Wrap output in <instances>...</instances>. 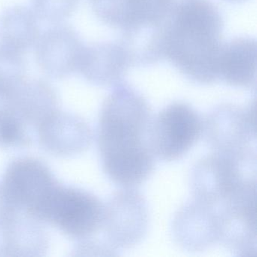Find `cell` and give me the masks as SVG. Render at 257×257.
<instances>
[{
  "mask_svg": "<svg viewBox=\"0 0 257 257\" xmlns=\"http://www.w3.org/2000/svg\"><path fill=\"white\" fill-rule=\"evenodd\" d=\"M100 115L99 150L103 171L115 184L135 188L153 174L150 144L153 115L146 99L127 84H115Z\"/></svg>",
  "mask_w": 257,
  "mask_h": 257,
  "instance_id": "obj_1",
  "label": "cell"
},
{
  "mask_svg": "<svg viewBox=\"0 0 257 257\" xmlns=\"http://www.w3.org/2000/svg\"><path fill=\"white\" fill-rule=\"evenodd\" d=\"M223 22L218 9L207 0L177 4L167 27L165 57L197 83H213L222 45Z\"/></svg>",
  "mask_w": 257,
  "mask_h": 257,
  "instance_id": "obj_2",
  "label": "cell"
},
{
  "mask_svg": "<svg viewBox=\"0 0 257 257\" xmlns=\"http://www.w3.org/2000/svg\"><path fill=\"white\" fill-rule=\"evenodd\" d=\"M255 150L241 153L215 152L192 168L190 187L194 199L216 208L249 182L255 180Z\"/></svg>",
  "mask_w": 257,
  "mask_h": 257,
  "instance_id": "obj_3",
  "label": "cell"
},
{
  "mask_svg": "<svg viewBox=\"0 0 257 257\" xmlns=\"http://www.w3.org/2000/svg\"><path fill=\"white\" fill-rule=\"evenodd\" d=\"M204 132V121L190 105L174 102L153 117L150 144L156 159L178 160L198 142Z\"/></svg>",
  "mask_w": 257,
  "mask_h": 257,
  "instance_id": "obj_4",
  "label": "cell"
},
{
  "mask_svg": "<svg viewBox=\"0 0 257 257\" xmlns=\"http://www.w3.org/2000/svg\"><path fill=\"white\" fill-rule=\"evenodd\" d=\"M104 210L100 200L88 192L55 187L35 213L66 232L83 237L103 225Z\"/></svg>",
  "mask_w": 257,
  "mask_h": 257,
  "instance_id": "obj_5",
  "label": "cell"
},
{
  "mask_svg": "<svg viewBox=\"0 0 257 257\" xmlns=\"http://www.w3.org/2000/svg\"><path fill=\"white\" fill-rule=\"evenodd\" d=\"M219 243L239 256L256 253L255 180L216 208Z\"/></svg>",
  "mask_w": 257,
  "mask_h": 257,
  "instance_id": "obj_6",
  "label": "cell"
},
{
  "mask_svg": "<svg viewBox=\"0 0 257 257\" xmlns=\"http://www.w3.org/2000/svg\"><path fill=\"white\" fill-rule=\"evenodd\" d=\"M103 224L113 250L138 244L149 228L148 206L142 194L135 188L115 192L105 207Z\"/></svg>",
  "mask_w": 257,
  "mask_h": 257,
  "instance_id": "obj_7",
  "label": "cell"
},
{
  "mask_svg": "<svg viewBox=\"0 0 257 257\" xmlns=\"http://www.w3.org/2000/svg\"><path fill=\"white\" fill-rule=\"evenodd\" d=\"M255 102L246 108L225 103L214 108L204 121L206 141L218 153H241L255 139Z\"/></svg>",
  "mask_w": 257,
  "mask_h": 257,
  "instance_id": "obj_8",
  "label": "cell"
},
{
  "mask_svg": "<svg viewBox=\"0 0 257 257\" xmlns=\"http://www.w3.org/2000/svg\"><path fill=\"white\" fill-rule=\"evenodd\" d=\"M85 46L71 27L58 24L40 34L35 44L37 64L46 74L67 76L79 70Z\"/></svg>",
  "mask_w": 257,
  "mask_h": 257,
  "instance_id": "obj_9",
  "label": "cell"
},
{
  "mask_svg": "<svg viewBox=\"0 0 257 257\" xmlns=\"http://www.w3.org/2000/svg\"><path fill=\"white\" fill-rule=\"evenodd\" d=\"M174 241L189 252H201L219 243L216 209L197 200L184 204L172 224Z\"/></svg>",
  "mask_w": 257,
  "mask_h": 257,
  "instance_id": "obj_10",
  "label": "cell"
},
{
  "mask_svg": "<svg viewBox=\"0 0 257 257\" xmlns=\"http://www.w3.org/2000/svg\"><path fill=\"white\" fill-rule=\"evenodd\" d=\"M92 4L100 20L124 31L138 24L162 22L171 12L174 0H92Z\"/></svg>",
  "mask_w": 257,
  "mask_h": 257,
  "instance_id": "obj_11",
  "label": "cell"
},
{
  "mask_svg": "<svg viewBox=\"0 0 257 257\" xmlns=\"http://www.w3.org/2000/svg\"><path fill=\"white\" fill-rule=\"evenodd\" d=\"M131 64L121 43H97L85 46L78 71L97 85H112L121 82Z\"/></svg>",
  "mask_w": 257,
  "mask_h": 257,
  "instance_id": "obj_12",
  "label": "cell"
},
{
  "mask_svg": "<svg viewBox=\"0 0 257 257\" xmlns=\"http://www.w3.org/2000/svg\"><path fill=\"white\" fill-rule=\"evenodd\" d=\"M9 196L35 213L56 186L50 174L40 164L25 161L10 168L6 178Z\"/></svg>",
  "mask_w": 257,
  "mask_h": 257,
  "instance_id": "obj_13",
  "label": "cell"
},
{
  "mask_svg": "<svg viewBox=\"0 0 257 257\" xmlns=\"http://www.w3.org/2000/svg\"><path fill=\"white\" fill-rule=\"evenodd\" d=\"M218 76L231 86L249 88L256 82V42L239 37L222 45Z\"/></svg>",
  "mask_w": 257,
  "mask_h": 257,
  "instance_id": "obj_14",
  "label": "cell"
},
{
  "mask_svg": "<svg viewBox=\"0 0 257 257\" xmlns=\"http://www.w3.org/2000/svg\"><path fill=\"white\" fill-rule=\"evenodd\" d=\"M169 19L162 23L139 24L123 31L121 44L132 64H153L165 57V37Z\"/></svg>",
  "mask_w": 257,
  "mask_h": 257,
  "instance_id": "obj_15",
  "label": "cell"
},
{
  "mask_svg": "<svg viewBox=\"0 0 257 257\" xmlns=\"http://www.w3.org/2000/svg\"><path fill=\"white\" fill-rule=\"evenodd\" d=\"M37 19L34 12L25 7L6 10L0 16V43L24 54L40 37Z\"/></svg>",
  "mask_w": 257,
  "mask_h": 257,
  "instance_id": "obj_16",
  "label": "cell"
},
{
  "mask_svg": "<svg viewBox=\"0 0 257 257\" xmlns=\"http://www.w3.org/2000/svg\"><path fill=\"white\" fill-rule=\"evenodd\" d=\"M26 70L23 54L0 43V91L21 83Z\"/></svg>",
  "mask_w": 257,
  "mask_h": 257,
  "instance_id": "obj_17",
  "label": "cell"
},
{
  "mask_svg": "<svg viewBox=\"0 0 257 257\" xmlns=\"http://www.w3.org/2000/svg\"><path fill=\"white\" fill-rule=\"evenodd\" d=\"M79 0H32L33 12L39 19L58 23L76 10Z\"/></svg>",
  "mask_w": 257,
  "mask_h": 257,
  "instance_id": "obj_18",
  "label": "cell"
},
{
  "mask_svg": "<svg viewBox=\"0 0 257 257\" xmlns=\"http://www.w3.org/2000/svg\"><path fill=\"white\" fill-rule=\"evenodd\" d=\"M18 135V127L12 121H5L0 124V140L4 143L14 141Z\"/></svg>",
  "mask_w": 257,
  "mask_h": 257,
  "instance_id": "obj_19",
  "label": "cell"
},
{
  "mask_svg": "<svg viewBox=\"0 0 257 257\" xmlns=\"http://www.w3.org/2000/svg\"><path fill=\"white\" fill-rule=\"evenodd\" d=\"M232 1H239V0H232Z\"/></svg>",
  "mask_w": 257,
  "mask_h": 257,
  "instance_id": "obj_20",
  "label": "cell"
}]
</instances>
